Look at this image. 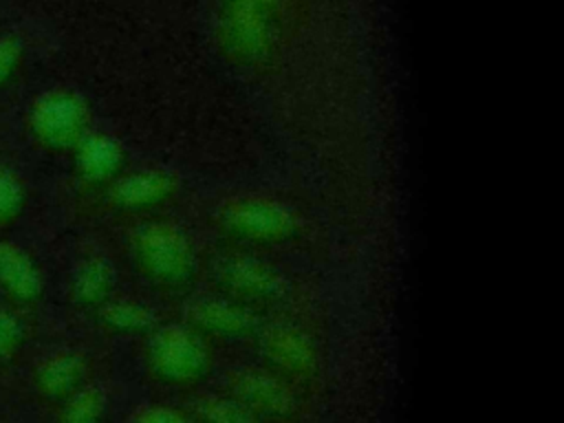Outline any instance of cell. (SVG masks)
Instances as JSON below:
<instances>
[{"mask_svg":"<svg viewBox=\"0 0 564 423\" xmlns=\"http://www.w3.org/2000/svg\"><path fill=\"white\" fill-rule=\"evenodd\" d=\"M31 130L35 139L51 150H68L86 134L88 112L84 101L66 90H51L31 108Z\"/></svg>","mask_w":564,"mask_h":423,"instance_id":"cell-3","label":"cell"},{"mask_svg":"<svg viewBox=\"0 0 564 423\" xmlns=\"http://www.w3.org/2000/svg\"><path fill=\"white\" fill-rule=\"evenodd\" d=\"M75 159L82 176L90 183L110 181L123 167L121 145L106 134H84L75 145Z\"/></svg>","mask_w":564,"mask_h":423,"instance_id":"cell-9","label":"cell"},{"mask_svg":"<svg viewBox=\"0 0 564 423\" xmlns=\"http://www.w3.org/2000/svg\"><path fill=\"white\" fill-rule=\"evenodd\" d=\"M223 229L240 242L278 245L297 231L295 214L271 198L247 196L231 200L220 212Z\"/></svg>","mask_w":564,"mask_h":423,"instance_id":"cell-2","label":"cell"},{"mask_svg":"<svg viewBox=\"0 0 564 423\" xmlns=\"http://www.w3.org/2000/svg\"><path fill=\"white\" fill-rule=\"evenodd\" d=\"M20 53H22V46H20L18 37H13V35L0 37V84H4L13 75L18 62H20Z\"/></svg>","mask_w":564,"mask_h":423,"instance_id":"cell-17","label":"cell"},{"mask_svg":"<svg viewBox=\"0 0 564 423\" xmlns=\"http://www.w3.org/2000/svg\"><path fill=\"white\" fill-rule=\"evenodd\" d=\"M134 423H181V421L165 410H156V412H143Z\"/></svg>","mask_w":564,"mask_h":423,"instance_id":"cell-18","label":"cell"},{"mask_svg":"<svg viewBox=\"0 0 564 423\" xmlns=\"http://www.w3.org/2000/svg\"><path fill=\"white\" fill-rule=\"evenodd\" d=\"M0 286L20 302L42 295V275L33 258L15 242L0 240Z\"/></svg>","mask_w":564,"mask_h":423,"instance_id":"cell-6","label":"cell"},{"mask_svg":"<svg viewBox=\"0 0 564 423\" xmlns=\"http://www.w3.org/2000/svg\"><path fill=\"white\" fill-rule=\"evenodd\" d=\"M216 280L225 297L242 306L275 304L284 295V280L256 258L229 256L216 267Z\"/></svg>","mask_w":564,"mask_h":423,"instance_id":"cell-4","label":"cell"},{"mask_svg":"<svg viewBox=\"0 0 564 423\" xmlns=\"http://www.w3.org/2000/svg\"><path fill=\"white\" fill-rule=\"evenodd\" d=\"M154 370L172 381L194 379L203 372L205 352L198 339L181 328H165L154 335L150 346Z\"/></svg>","mask_w":564,"mask_h":423,"instance_id":"cell-5","label":"cell"},{"mask_svg":"<svg viewBox=\"0 0 564 423\" xmlns=\"http://www.w3.org/2000/svg\"><path fill=\"white\" fill-rule=\"evenodd\" d=\"M115 289V271L108 260L90 256L77 264L70 280V297L79 306H104Z\"/></svg>","mask_w":564,"mask_h":423,"instance_id":"cell-10","label":"cell"},{"mask_svg":"<svg viewBox=\"0 0 564 423\" xmlns=\"http://www.w3.org/2000/svg\"><path fill=\"white\" fill-rule=\"evenodd\" d=\"M22 341V324L11 313L0 308V359H11Z\"/></svg>","mask_w":564,"mask_h":423,"instance_id":"cell-16","label":"cell"},{"mask_svg":"<svg viewBox=\"0 0 564 423\" xmlns=\"http://www.w3.org/2000/svg\"><path fill=\"white\" fill-rule=\"evenodd\" d=\"M189 319L205 333L218 337H231L249 328L247 306L220 295V297H198L189 308Z\"/></svg>","mask_w":564,"mask_h":423,"instance_id":"cell-8","label":"cell"},{"mask_svg":"<svg viewBox=\"0 0 564 423\" xmlns=\"http://www.w3.org/2000/svg\"><path fill=\"white\" fill-rule=\"evenodd\" d=\"M84 381V361L73 352H55L35 370V386L48 399H66Z\"/></svg>","mask_w":564,"mask_h":423,"instance_id":"cell-11","label":"cell"},{"mask_svg":"<svg viewBox=\"0 0 564 423\" xmlns=\"http://www.w3.org/2000/svg\"><path fill=\"white\" fill-rule=\"evenodd\" d=\"M132 251L137 269L161 289H185L194 278V249L178 227L163 223L141 227Z\"/></svg>","mask_w":564,"mask_h":423,"instance_id":"cell-1","label":"cell"},{"mask_svg":"<svg viewBox=\"0 0 564 423\" xmlns=\"http://www.w3.org/2000/svg\"><path fill=\"white\" fill-rule=\"evenodd\" d=\"M99 315L104 324L121 333H139L150 328L152 324V311L132 300H108L104 306H99Z\"/></svg>","mask_w":564,"mask_h":423,"instance_id":"cell-12","label":"cell"},{"mask_svg":"<svg viewBox=\"0 0 564 423\" xmlns=\"http://www.w3.org/2000/svg\"><path fill=\"white\" fill-rule=\"evenodd\" d=\"M267 344H269V350L271 355L282 364V366H295V368H302L311 352H308V346L302 341L300 333L295 330H289V328H275L267 335Z\"/></svg>","mask_w":564,"mask_h":423,"instance_id":"cell-14","label":"cell"},{"mask_svg":"<svg viewBox=\"0 0 564 423\" xmlns=\"http://www.w3.org/2000/svg\"><path fill=\"white\" fill-rule=\"evenodd\" d=\"M24 205V189L20 181L0 165V227L13 223Z\"/></svg>","mask_w":564,"mask_h":423,"instance_id":"cell-15","label":"cell"},{"mask_svg":"<svg viewBox=\"0 0 564 423\" xmlns=\"http://www.w3.org/2000/svg\"><path fill=\"white\" fill-rule=\"evenodd\" d=\"M172 192H174L172 176L159 170H150V172H137L119 178L112 187V198L121 209L143 212V209L163 205L172 196Z\"/></svg>","mask_w":564,"mask_h":423,"instance_id":"cell-7","label":"cell"},{"mask_svg":"<svg viewBox=\"0 0 564 423\" xmlns=\"http://www.w3.org/2000/svg\"><path fill=\"white\" fill-rule=\"evenodd\" d=\"M104 412V399L95 388H79L62 408L59 423H99Z\"/></svg>","mask_w":564,"mask_h":423,"instance_id":"cell-13","label":"cell"}]
</instances>
